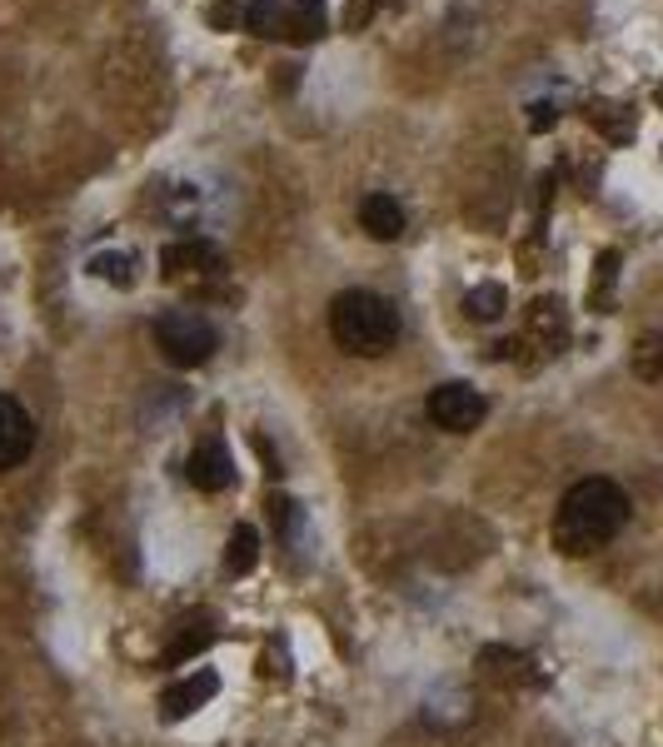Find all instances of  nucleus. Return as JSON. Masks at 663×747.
Segmentation results:
<instances>
[{
    "label": "nucleus",
    "instance_id": "obj_16",
    "mask_svg": "<svg viewBox=\"0 0 663 747\" xmlns=\"http://www.w3.org/2000/svg\"><path fill=\"white\" fill-rule=\"evenodd\" d=\"M210 627H205L200 623V633H195V623L190 627H185V633H180V643H175L170 647V653H165V663H185V657H195V653H205V647H210Z\"/></svg>",
    "mask_w": 663,
    "mask_h": 747
},
{
    "label": "nucleus",
    "instance_id": "obj_14",
    "mask_svg": "<svg viewBox=\"0 0 663 747\" xmlns=\"http://www.w3.org/2000/svg\"><path fill=\"white\" fill-rule=\"evenodd\" d=\"M633 374L663 384V334H659V329L639 339V349H633Z\"/></svg>",
    "mask_w": 663,
    "mask_h": 747
},
{
    "label": "nucleus",
    "instance_id": "obj_5",
    "mask_svg": "<svg viewBox=\"0 0 663 747\" xmlns=\"http://www.w3.org/2000/svg\"><path fill=\"white\" fill-rule=\"evenodd\" d=\"M31 444H35L31 414H25L11 394H0V474H6V468H15V464H25Z\"/></svg>",
    "mask_w": 663,
    "mask_h": 747
},
{
    "label": "nucleus",
    "instance_id": "obj_8",
    "mask_svg": "<svg viewBox=\"0 0 663 747\" xmlns=\"http://www.w3.org/2000/svg\"><path fill=\"white\" fill-rule=\"evenodd\" d=\"M220 693V677L210 673V667H200V673L195 677H185V683H175V687H165V717H170V723H180V717H190L195 707H205L210 703V697Z\"/></svg>",
    "mask_w": 663,
    "mask_h": 747
},
{
    "label": "nucleus",
    "instance_id": "obj_11",
    "mask_svg": "<svg viewBox=\"0 0 663 747\" xmlns=\"http://www.w3.org/2000/svg\"><path fill=\"white\" fill-rule=\"evenodd\" d=\"M255 563H260V533L250 523H235L230 538H225V573L245 578Z\"/></svg>",
    "mask_w": 663,
    "mask_h": 747
},
{
    "label": "nucleus",
    "instance_id": "obj_7",
    "mask_svg": "<svg viewBox=\"0 0 663 747\" xmlns=\"http://www.w3.org/2000/svg\"><path fill=\"white\" fill-rule=\"evenodd\" d=\"M165 274H215L220 269V249L210 245V239H175V245H165L160 255Z\"/></svg>",
    "mask_w": 663,
    "mask_h": 747
},
{
    "label": "nucleus",
    "instance_id": "obj_12",
    "mask_svg": "<svg viewBox=\"0 0 663 747\" xmlns=\"http://www.w3.org/2000/svg\"><path fill=\"white\" fill-rule=\"evenodd\" d=\"M245 25L255 35H284V0H245Z\"/></svg>",
    "mask_w": 663,
    "mask_h": 747
},
{
    "label": "nucleus",
    "instance_id": "obj_4",
    "mask_svg": "<svg viewBox=\"0 0 663 747\" xmlns=\"http://www.w3.org/2000/svg\"><path fill=\"white\" fill-rule=\"evenodd\" d=\"M424 414H429V424L444 428V434H469V428L489 414V404H484V394L469 384H439L424 398Z\"/></svg>",
    "mask_w": 663,
    "mask_h": 747
},
{
    "label": "nucleus",
    "instance_id": "obj_6",
    "mask_svg": "<svg viewBox=\"0 0 663 747\" xmlns=\"http://www.w3.org/2000/svg\"><path fill=\"white\" fill-rule=\"evenodd\" d=\"M185 478H190L200 494H225V488L235 484V458L225 444H200L190 458H185Z\"/></svg>",
    "mask_w": 663,
    "mask_h": 747
},
{
    "label": "nucleus",
    "instance_id": "obj_10",
    "mask_svg": "<svg viewBox=\"0 0 663 747\" xmlns=\"http://www.w3.org/2000/svg\"><path fill=\"white\" fill-rule=\"evenodd\" d=\"M284 35L310 45V40L324 35V0H290L284 6Z\"/></svg>",
    "mask_w": 663,
    "mask_h": 747
},
{
    "label": "nucleus",
    "instance_id": "obj_2",
    "mask_svg": "<svg viewBox=\"0 0 663 747\" xmlns=\"http://www.w3.org/2000/svg\"><path fill=\"white\" fill-rule=\"evenodd\" d=\"M330 334H334V344L350 349V354L380 359V354H390L394 339H400V314H394L390 299L370 294V289H344L330 304Z\"/></svg>",
    "mask_w": 663,
    "mask_h": 747
},
{
    "label": "nucleus",
    "instance_id": "obj_1",
    "mask_svg": "<svg viewBox=\"0 0 663 747\" xmlns=\"http://www.w3.org/2000/svg\"><path fill=\"white\" fill-rule=\"evenodd\" d=\"M623 523H629V494H623L613 478H579V484L559 498L553 548L569 558H583V553L609 543Z\"/></svg>",
    "mask_w": 663,
    "mask_h": 747
},
{
    "label": "nucleus",
    "instance_id": "obj_9",
    "mask_svg": "<svg viewBox=\"0 0 663 747\" xmlns=\"http://www.w3.org/2000/svg\"><path fill=\"white\" fill-rule=\"evenodd\" d=\"M360 225L370 239H400L404 235V209L394 195H364L360 199Z\"/></svg>",
    "mask_w": 663,
    "mask_h": 747
},
{
    "label": "nucleus",
    "instance_id": "obj_13",
    "mask_svg": "<svg viewBox=\"0 0 663 747\" xmlns=\"http://www.w3.org/2000/svg\"><path fill=\"white\" fill-rule=\"evenodd\" d=\"M464 309H469V319H499L509 309V294H504V284H474L464 294Z\"/></svg>",
    "mask_w": 663,
    "mask_h": 747
},
{
    "label": "nucleus",
    "instance_id": "obj_3",
    "mask_svg": "<svg viewBox=\"0 0 663 747\" xmlns=\"http://www.w3.org/2000/svg\"><path fill=\"white\" fill-rule=\"evenodd\" d=\"M155 344H160V354L170 359V364L195 369L220 349V334H215V324L205 314H195V309H170V314L155 319Z\"/></svg>",
    "mask_w": 663,
    "mask_h": 747
},
{
    "label": "nucleus",
    "instance_id": "obj_15",
    "mask_svg": "<svg viewBox=\"0 0 663 747\" xmlns=\"http://www.w3.org/2000/svg\"><path fill=\"white\" fill-rule=\"evenodd\" d=\"M131 269H135L131 255H95V259H91V274L105 279V284H131V279H135Z\"/></svg>",
    "mask_w": 663,
    "mask_h": 747
}]
</instances>
